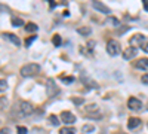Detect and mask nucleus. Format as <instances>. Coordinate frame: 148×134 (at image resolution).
Returning a JSON list of instances; mask_svg holds the SVG:
<instances>
[{
	"label": "nucleus",
	"instance_id": "obj_1",
	"mask_svg": "<svg viewBox=\"0 0 148 134\" xmlns=\"http://www.w3.org/2000/svg\"><path fill=\"white\" fill-rule=\"evenodd\" d=\"M40 73V66L37 63H28V64H24L19 69V75L22 78H30V76H36Z\"/></svg>",
	"mask_w": 148,
	"mask_h": 134
},
{
	"label": "nucleus",
	"instance_id": "obj_2",
	"mask_svg": "<svg viewBox=\"0 0 148 134\" xmlns=\"http://www.w3.org/2000/svg\"><path fill=\"white\" fill-rule=\"evenodd\" d=\"M15 112L19 118H25V116H30L33 112H34V106L28 101H19L16 104V109Z\"/></svg>",
	"mask_w": 148,
	"mask_h": 134
},
{
	"label": "nucleus",
	"instance_id": "obj_3",
	"mask_svg": "<svg viewBox=\"0 0 148 134\" xmlns=\"http://www.w3.org/2000/svg\"><path fill=\"white\" fill-rule=\"evenodd\" d=\"M84 115L90 118V119H101L102 118V113H101V109L96 103H90L84 107Z\"/></svg>",
	"mask_w": 148,
	"mask_h": 134
},
{
	"label": "nucleus",
	"instance_id": "obj_4",
	"mask_svg": "<svg viewBox=\"0 0 148 134\" xmlns=\"http://www.w3.org/2000/svg\"><path fill=\"white\" fill-rule=\"evenodd\" d=\"M120 51H121V46H120V43H119L117 40L111 39V40H108V42H107V52H108L111 57L119 55V54H120Z\"/></svg>",
	"mask_w": 148,
	"mask_h": 134
},
{
	"label": "nucleus",
	"instance_id": "obj_5",
	"mask_svg": "<svg viewBox=\"0 0 148 134\" xmlns=\"http://www.w3.org/2000/svg\"><path fill=\"white\" fill-rule=\"evenodd\" d=\"M46 94L47 97H55L59 94V88H58V85L55 83V81L52 79H47V85H46Z\"/></svg>",
	"mask_w": 148,
	"mask_h": 134
},
{
	"label": "nucleus",
	"instance_id": "obj_6",
	"mask_svg": "<svg viewBox=\"0 0 148 134\" xmlns=\"http://www.w3.org/2000/svg\"><path fill=\"white\" fill-rule=\"evenodd\" d=\"M127 107L130 109V110H142V101L139 99H136V97H130V99L127 100Z\"/></svg>",
	"mask_w": 148,
	"mask_h": 134
},
{
	"label": "nucleus",
	"instance_id": "obj_7",
	"mask_svg": "<svg viewBox=\"0 0 148 134\" xmlns=\"http://www.w3.org/2000/svg\"><path fill=\"white\" fill-rule=\"evenodd\" d=\"M61 122H64L65 125H71L76 122V116H74V113H71L68 110H64L61 113Z\"/></svg>",
	"mask_w": 148,
	"mask_h": 134
},
{
	"label": "nucleus",
	"instance_id": "obj_8",
	"mask_svg": "<svg viewBox=\"0 0 148 134\" xmlns=\"http://www.w3.org/2000/svg\"><path fill=\"white\" fill-rule=\"evenodd\" d=\"M144 39H145V36L144 34H141V33H136V34H133L132 37L129 39V43L135 48V46H141L142 45V42H144Z\"/></svg>",
	"mask_w": 148,
	"mask_h": 134
},
{
	"label": "nucleus",
	"instance_id": "obj_9",
	"mask_svg": "<svg viewBox=\"0 0 148 134\" xmlns=\"http://www.w3.org/2000/svg\"><path fill=\"white\" fill-rule=\"evenodd\" d=\"M136 54H138L136 48L129 46V48H126V49H125V52H123V58H125V60H132V58L136 57Z\"/></svg>",
	"mask_w": 148,
	"mask_h": 134
},
{
	"label": "nucleus",
	"instance_id": "obj_10",
	"mask_svg": "<svg viewBox=\"0 0 148 134\" xmlns=\"http://www.w3.org/2000/svg\"><path fill=\"white\" fill-rule=\"evenodd\" d=\"M92 6H93L96 10L102 12V14H107V15H110V14H111V9H110L108 6H105L104 3H101V2H93V3H92Z\"/></svg>",
	"mask_w": 148,
	"mask_h": 134
},
{
	"label": "nucleus",
	"instance_id": "obj_11",
	"mask_svg": "<svg viewBox=\"0 0 148 134\" xmlns=\"http://www.w3.org/2000/svg\"><path fill=\"white\" fill-rule=\"evenodd\" d=\"M133 66L138 70H148V58H139L133 63Z\"/></svg>",
	"mask_w": 148,
	"mask_h": 134
},
{
	"label": "nucleus",
	"instance_id": "obj_12",
	"mask_svg": "<svg viewBox=\"0 0 148 134\" xmlns=\"http://www.w3.org/2000/svg\"><path fill=\"white\" fill-rule=\"evenodd\" d=\"M141 125V119L139 118H129V121H127V128L129 130H136L138 127Z\"/></svg>",
	"mask_w": 148,
	"mask_h": 134
},
{
	"label": "nucleus",
	"instance_id": "obj_13",
	"mask_svg": "<svg viewBox=\"0 0 148 134\" xmlns=\"http://www.w3.org/2000/svg\"><path fill=\"white\" fill-rule=\"evenodd\" d=\"M3 37L6 39V40H9V42H12L14 45H16V46H19L21 45V42H19V39L16 37L15 34H12V33H3Z\"/></svg>",
	"mask_w": 148,
	"mask_h": 134
},
{
	"label": "nucleus",
	"instance_id": "obj_14",
	"mask_svg": "<svg viewBox=\"0 0 148 134\" xmlns=\"http://www.w3.org/2000/svg\"><path fill=\"white\" fill-rule=\"evenodd\" d=\"M77 33L82 34V36H86V37H89V36L92 34V28L89 26H83V27H79L77 28Z\"/></svg>",
	"mask_w": 148,
	"mask_h": 134
},
{
	"label": "nucleus",
	"instance_id": "obj_15",
	"mask_svg": "<svg viewBox=\"0 0 148 134\" xmlns=\"http://www.w3.org/2000/svg\"><path fill=\"white\" fill-rule=\"evenodd\" d=\"M105 24L107 26H111V27H120V21L116 17H108L105 19Z\"/></svg>",
	"mask_w": 148,
	"mask_h": 134
},
{
	"label": "nucleus",
	"instance_id": "obj_16",
	"mask_svg": "<svg viewBox=\"0 0 148 134\" xmlns=\"http://www.w3.org/2000/svg\"><path fill=\"white\" fill-rule=\"evenodd\" d=\"M82 82L86 85L88 88H98V83L95 82V81H92V79H88V78H82Z\"/></svg>",
	"mask_w": 148,
	"mask_h": 134
},
{
	"label": "nucleus",
	"instance_id": "obj_17",
	"mask_svg": "<svg viewBox=\"0 0 148 134\" xmlns=\"http://www.w3.org/2000/svg\"><path fill=\"white\" fill-rule=\"evenodd\" d=\"M24 28H25V31H28V33H36L37 30H39L37 24H34V22H28V24H25V26H24Z\"/></svg>",
	"mask_w": 148,
	"mask_h": 134
},
{
	"label": "nucleus",
	"instance_id": "obj_18",
	"mask_svg": "<svg viewBox=\"0 0 148 134\" xmlns=\"http://www.w3.org/2000/svg\"><path fill=\"white\" fill-rule=\"evenodd\" d=\"M10 22H12V26H14V27H22V26H25V24H24V21H22L21 18H18V17H12Z\"/></svg>",
	"mask_w": 148,
	"mask_h": 134
},
{
	"label": "nucleus",
	"instance_id": "obj_19",
	"mask_svg": "<svg viewBox=\"0 0 148 134\" xmlns=\"http://www.w3.org/2000/svg\"><path fill=\"white\" fill-rule=\"evenodd\" d=\"M82 131H83L84 134H90V133L95 131V125H92V124H84V125L82 127Z\"/></svg>",
	"mask_w": 148,
	"mask_h": 134
},
{
	"label": "nucleus",
	"instance_id": "obj_20",
	"mask_svg": "<svg viewBox=\"0 0 148 134\" xmlns=\"http://www.w3.org/2000/svg\"><path fill=\"white\" fill-rule=\"evenodd\" d=\"M49 124H51V125H53V127H58L59 125V122H61V121L58 119V116L56 115H49Z\"/></svg>",
	"mask_w": 148,
	"mask_h": 134
},
{
	"label": "nucleus",
	"instance_id": "obj_21",
	"mask_svg": "<svg viewBox=\"0 0 148 134\" xmlns=\"http://www.w3.org/2000/svg\"><path fill=\"white\" fill-rule=\"evenodd\" d=\"M77 131L74 130V128H71V127H64L62 130L59 131V134H76Z\"/></svg>",
	"mask_w": 148,
	"mask_h": 134
},
{
	"label": "nucleus",
	"instance_id": "obj_22",
	"mask_svg": "<svg viewBox=\"0 0 148 134\" xmlns=\"http://www.w3.org/2000/svg\"><path fill=\"white\" fill-rule=\"evenodd\" d=\"M52 42H53V45H55V46H59L61 43H62V40H61V36H59V34H53Z\"/></svg>",
	"mask_w": 148,
	"mask_h": 134
},
{
	"label": "nucleus",
	"instance_id": "obj_23",
	"mask_svg": "<svg viewBox=\"0 0 148 134\" xmlns=\"http://www.w3.org/2000/svg\"><path fill=\"white\" fill-rule=\"evenodd\" d=\"M8 90V82L5 79H0V94H2L3 91Z\"/></svg>",
	"mask_w": 148,
	"mask_h": 134
},
{
	"label": "nucleus",
	"instance_id": "obj_24",
	"mask_svg": "<svg viewBox=\"0 0 148 134\" xmlns=\"http://www.w3.org/2000/svg\"><path fill=\"white\" fill-rule=\"evenodd\" d=\"M6 106H8V99L5 95H2L0 97V109H6Z\"/></svg>",
	"mask_w": 148,
	"mask_h": 134
},
{
	"label": "nucleus",
	"instance_id": "obj_25",
	"mask_svg": "<svg viewBox=\"0 0 148 134\" xmlns=\"http://www.w3.org/2000/svg\"><path fill=\"white\" fill-rule=\"evenodd\" d=\"M141 49L145 51V52H148V37H147V36H145V39H144V42L141 45Z\"/></svg>",
	"mask_w": 148,
	"mask_h": 134
},
{
	"label": "nucleus",
	"instance_id": "obj_26",
	"mask_svg": "<svg viewBox=\"0 0 148 134\" xmlns=\"http://www.w3.org/2000/svg\"><path fill=\"white\" fill-rule=\"evenodd\" d=\"M36 37H37V36H30V37H27V40H25V46L30 48V45L36 40Z\"/></svg>",
	"mask_w": 148,
	"mask_h": 134
},
{
	"label": "nucleus",
	"instance_id": "obj_27",
	"mask_svg": "<svg viewBox=\"0 0 148 134\" xmlns=\"http://www.w3.org/2000/svg\"><path fill=\"white\" fill-rule=\"evenodd\" d=\"M71 100H73V103H74V104H77V106H79V104H83V103H84V100L82 99V97H80V99H77V97H73Z\"/></svg>",
	"mask_w": 148,
	"mask_h": 134
},
{
	"label": "nucleus",
	"instance_id": "obj_28",
	"mask_svg": "<svg viewBox=\"0 0 148 134\" xmlns=\"http://www.w3.org/2000/svg\"><path fill=\"white\" fill-rule=\"evenodd\" d=\"M16 133H18V134H27L28 130H27L25 127H18V128H16Z\"/></svg>",
	"mask_w": 148,
	"mask_h": 134
},
{
	"label": "nucleus",
	"instance_id": "obj_29",
	"mask_svg": "<svg viewBox=\"0 0 148 134\" xmlns=\"http://www.w3.org/2000/svg\"><path fill=\"white\" fill-rule=\"evenodd\" d=\"M0 134H10V130H9L8 127H5V128L0 130Z\"/></svg>",
	"mask_w": 148,
	"mask_h": 134
},
{
	"label": "nucleus",
	"instance_id": "obj_30",
	"mask_svg": "<svg viewBox=\"0 0 148 134\" xmlns=\"http://www.w3.org/2000/svg\"><path fill=\"white\" fill-rule=\"evenodd\" d=\"M141 81H142V83H145V85H148V75H142V78H141Z\"/></svg>",
	"mask_w": 148,
	"mask_h": 134
},
{
	"label": "nucleus",
	"instance_id": "obj_31",
	"mask_svg": "<svg viewBox=\"0 0 148 134\" xmlns=\"http://www.w3.org/2000/svg\"><path fill=\"white\" fill-rule=\"evenodd\" d=\"M61 79H62L64 82H74V78H65V76H62Z\"/></svg>",
	"mask_w": 148,
	"mask_h": 134
},
{
	"label": "nucleus",
	"instance_id": "obj_32",
	"mask_svg": "<svg viewBox=\"0 0 148 134\" xmlns=\"http://www.w3.org/2000/svg\"><path fill=\"white\" fill-rule=\"evenodd\" d=\"M144 8H145V10H148V2L147 0H144Z\"/></svg>",
	"mask_w": 148,
	"mask_h": 134
},
{
	"label": "nucleus",
	"instance_id": "obj_33",
	"mask_svg": "<svg viewBox=\"0 0 148 134\" xmlns=\"http://www.w3.org/2000/svg\"><path fill=\"white\" fill-rule=\"evenodd\" d=\"M119 134H126V133H119Z\"/></svg>",
	"mask_w": 148,
	"mask_h": 134
},
{
	"label": "nucleus",
	"instance_id": "obj_34",
	"mask_svg": "<svg viewBox=\"0 0 148 134\" xmlns=\"http://www.w3.org/2000/svg\"><path fill=\"white\" fill-rule=\"evenodd\" d=\"M147 107H148V104H147Z\"/></svg>",
	"mask_w": 148,
	"mask_h": 134
}]
</instances>
